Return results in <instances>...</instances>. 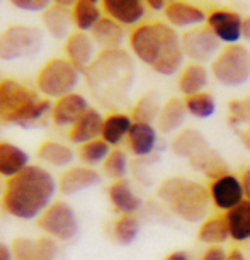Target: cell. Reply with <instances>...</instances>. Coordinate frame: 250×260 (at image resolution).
<instances>
[{"label":"cell","mask_w":250,"mask_h":260,"mask_svg":"<svg viewBox=\"0 0 250 260\" xmlns=\"http://www.w3.org/2000/svg\"><path fill=\"white\" fill-rule=\"evenodd\" d=\"M136 77L133 55L124 48L101 50L92 65L83 72L92 99L104 109H119L128 102Z\"/></svg>","instance_id":"1"},{"label":"cell","mask_w":250,"mask_h":260,"mask_svg":"<svg viewBox=\"0 0 250 260\" xmlns=\"http://www.w3.org/2000/svg\"><path fill=\"white\" fill-rule=\"evenodd\" d=\"M131 55L159 75L172 77L182 72L185 53L177 29L167 22L140 24L131 31Z\"/></svg>","instance_id":"2"},{"label":"cell","mask_w":250,"mask_h":260,"mask_svg":"<svg viewBox=\"0 0 250 260\" xmlns=\"http://www.w3.org/2000/svg\"><path fill=\"white\" fill-rule=\"evenodd\" d=\"M58 180L41 165H29L16 177L6 180L2 192V208L12 218L31 221L38 219L53 203Z\"/></svg>","instance_id":"3"},{"label":"cell","mask_w":250,"mask_h":260,"mask_svg":"<svg viewBox=\"0 0 250 260\" xmlns=\"http://www.w3.org/2000/svg\"><path fill=\"white\" fill-rule=\"evenodd\" d=\"M53 104L31 87L6 78L0 80V119L19 127H34L51 116Z\"/></svg>","instance_id":"4"},{"label":"cell","mask_w":250,"mask_h":260,"mask_svg":"<svg viewBox=\"0 0 250 260\" xmlns=\"http://www.w3.org/2000/svg\"><path fill=\"white\" fill-rule=\"evenodd\" d=\"M157 198L172 214L185 223H199L208 219L211 194L203 184L188 177H169L157 187Z\"/></svg>","instance_id":"5"},{"label":"cell","mask_w":250,"mask_h":260,"mask_svg":"<svg viewBox=\"0 0 250 260\" xmlns=\"http://www.w3.org/2000/svg\"><path fill=\"white\" fill-rule=\"evenodd\" d=\"M80 77L82 73L67 58H51L39 70L36 85L43 97L58 101L75 92L80 83Z\"/></svg>","instance_id":"6"},{"label":"cell","mask_w":250,"mask_h":260,"mask_svg":"<svg viewBox=\"0 0 250 260\" xmlns=\"http://www.w3.org/2000/svg\"><path fill=\"white\" fill-rule=\"evenodd\" d=\"M211 75L225 87H240L250 78V50L245 45H227L209 68Z\"/></svg>","instance_id":"7"},{"label":"cell","mask_w":250,"mask_h":260,"mask_svg":"<svg viewBox=\"0 0 250 260\" xmlns=\"http://www.w3.org/2000/svg\"><path fill=\"white\" fill-rule=\"evenodd\" d=\"M45 43L39 27L14 24L0 32V60L16 61L38 55Z\"/></svg>","instance_id":"8"},{"label":"cell","mask_w":250,"mask_h":260,"mask_svg":"<svg viewBox=\"0 0 250 260\" xmlns=\"http://www.w3.org/2000/svg\"><path fill=\"white\" fill-rule=\"evenodd\" d=\"M38 228L56 242H70L78 235V218L67 201H53L36 219Z\"/></svg>","instance_id":"9"},{"label":"cell","mask_w":250,"mask_h":260,"mask_svg":"<svg viewBox=\"0 0 250 260\" xmlns=\"http://www.w3.org/2000/svg\"><path fill=\"white\" fill-rule=\"evenodd\" d=\"M180 38H182L185 58L193 63H199V65L213 63L218 53L222 51V41L208 26L188 29Z\"/></svg>","instance_id":"10"},{"label":"cell","mask_w":250,"mask_h":260,"mask_svg":"<svg viewBox=\"0 0 250 260\" xmlns=\"http://www.w3.org/2000/svg\"><path fill=\"white\" fill-rule=\"evenodd\" d=\"M14 260H58L60 245L50 237L24 238L17 237L11 243Z\"/></svg>","instance_id":"11"},{"label":"cell","mask_w":250,"mask_h":260,"mask_svg":"<svg viewBox=\"0 0 250 260\" xmlns=\"http://www.w3.org/2000/svg\"><path fill=\"white\" fill-rule=\"evenodd\" d=\"M65 55L67 60L83 75V72L92 65L99 51H97V45L90 32L73 31L65 41Z\"/></svg>","instance_id":"12"},{"label":"cell","mask_w":250,"mask_h":260,"mask_svg":"<svg viewBox=\"0 0 250 260\" xmlns=\"http://www.w3.org/2000/svg\"><path fill=\"white\" fill-rule=\"evenodd\" d=\"M243 17L228 9H214L208 16V26L220 41L225 45H237L242 39Z\"/></svg>","instance_id":"13"},{"label":"cell","mask_w":250,"mask_h":260,"mask_svg":"<svg viewBox=\"0 0 250 260\" xmlns=\"http://www.w3.org/2000/svg\"><path fill=\"white\" fill-rule=\"evenodd\" d=\"M209 194H211L213 204L218 209L227 211V213L245 201L242 180L232 174H227L223 177L213 180L211 187H209Z\"/></svg>","instance_id":"14"},{"label":"cell","mask_w":250,"mask_h":260,"mask_svg":"<svg viewBox=\"0 0 250 260\" xmlns=\"http://www.w3.org/2000/svg\"><path fill=\"white\" fill-rule=\"evenodd\" d=\"M97 184H101V174L87 165L68 167L58 177V190L65 196H75L90 187H96Z\"/></svg>","instance_id":"15"},{"label":"cell","mask_w":250,"mask_h":260,"mask_svg":"<svg viewBox=\"0 0 250 260\" xmlns=\"http://www.w3.org/2000/svg\"><path fill=\"white\" fill-rule=\"evenodd\" d=\"M89 109L90 104L87 101V97L78 94V92H72V94L53 102L51 121L56 126L72 127Z\"/></svg>","instance_id":"16"},{"label":"cell","mask_w":250,"mask_h":260,"mask_svg":"<svg viewBox=\"0 0 250 260\" xmlns=\"http://www.w3.org/2000/svg\"><path fill=\"white\" fill-rule=\"evenodd\" d=\"M164 14L167 22L175 29L199 27L208 21V16H206L203 9L191 2H185V0H177V2L167 4Z\"/></svg>","instance_id":"17"},{"label":"cell","mask_w":250,"mask_h":260,"mask_svg":"<svg viewBox=\"0 0 250 260\" xmlns=\"http://www.w3.org/2000/svg\"><path fill=\"white\" fill-rule=\"evenodd\" d=\"M102 9L107 17L114 19L124 27L136 26L146 14L143 0H102Z\"/></svg>","instance_id":"18"},{"label":"cell","mask_w":250,"mask_h":260,"mask_svg":"<svg viewBox=\"0 0 250 260\" xmlns=\"http://www.w3.org/2000/svg\"><path fill=\"white\" fill-rule=\"evenodd\" d=\"M159 143V129L155 124H146V122H133L131 131L126 138L128 150L138 158L150 156Z\"/></svg>","instance_id":"19"},{"label":"cell","mask_w":250,"mask_h":260,"mask_svg":"<svg viewBox=\"0 0 250 260\" xmlns=\"http://www.w3.org/2000/svg\"><path fill=\"white\" fill-rule=\"evenodd\" d=\"M102 124H104V116L101 114L99 109L90 107V109L70 127L68 138H70L73 145H78V146L89 143V141L99 140L102 135Z\"/></svg>","instance_id":"20"},{"label":"cell","mask_w":250,"mask_h":260,"mask_svg":"<svg viewBox=\"0 0 250 260\" xmlns=\"http://www.w3.org/2000/svg\"><path fill=\"white\" fill-rule=\"evenodd\" d=\"M107 196H109L112 208L121 214H135L143 206V201L135 192L128 179L114 180L107 189Z\"/></svg>","instance_id":"21"},{"label":"cell","mask_w":250,"mask_h":260,"mask_svg":"<svg viewBox=\"0 0 250 260\" xmlns=\"http://www.w3.org/2000/svg\"><path fill=\"white\" fill-rule=\"evenodd\" d=\"M92 39L101 50H117L126 41V27L114 19L104 16L90 31Z\"/></svg>","instance_id":"22"},{"label":"cell","mask_w":250,"mask_h":260,"mask_svg":"<svg viewBox=\"0 0 250 260\" xmlns=\"http://www.w3.org/2000/svg\"><path fill=\"white\" fill-rule=\"evenodd\" d=\"M43 26H45L46 32L51 38L58 39V41H67L70 38V34L73 32L72 29L75 27L72 9L53 4L51 7H48L43 12Z\"/></svg>","instance_id":"23"},{"label":"cell","mask_w":250,"mask_h":260,"mask_svg":"<svg viewBox=\"0 0 250 260\" xmlns=\"http://www.w3.org/2000/svg\"><path fill=\"white\" fill-rule=\"evenodd\" d=\"M29 164V155L21 146L11 141H0V177L9 180L26 170Z\"/></svg>","instance_id":"24"},{"label":"cell","mask_w":250,"mask_h":260,"mask_svg":"<svg viewBox=\"0 0 250 260\" xmlns=\"http://www.w3.org/2000/svg\"><path fill=\"white\" fill-rule=\"evenodd\" d=\"M188 107L185 102L179 97H170L169 101L162 106L160 116L155 122V127L164 135L175 133L180 129V126L185 122V116H188Z\"/></svg>","instance_id":"25"},{"label":"cell","mask_w":250,"mask_h":260,"mask_svg":"<svg viewBox=\"0 0 250 260\" xmlns=\"http://www.w3.org/2000/svg\"><path fill=\"white\" fill-rule=\"evenodd\" d=\"M170 148L177 156L182 158L193 160L196 156L203 155L204 151L211 150L209 148L208 140L204 138L203 133H199L198 129H184L175 136Z\"/></svg>","instance_id":"26"},{"label":"cell","mask_w":250,"mask_h":260,"mask_svg":"<svg viewBox=\"0 0 250 260\" xmlns=\"http://www.w3.org/2000/svg\"><path fill=\"white\" fill-rule=\"evenodd\" d=\"M208 82H209L208 68L204 65H199V63H189L179 73L177 87L179 92L184 97H191L204 92V89L208 87Z\"/></svg>","instance_id":"27"},{"label":"cell","mask_w":250,"mask_h":260,"mask_svg":"<svg viewBox=\"0 0 250 260\" xmlns=\"http://www.w3.org/2000/svg\"><path fill=\"white\" fill-rule=\"evenodd\" d=\"M133 117L124 112L114 111L104 117V124H102V135L101 138L109 143L111 146L121 145L122 141L128 138L131 126H133Z\"/></svg>","instance_id":"28"},{"label":"cell","mask_w":250,"mask_h":260,"mask_svg":"<svg viewBox=\"0 0 250 260\" xmlns=\"http://www.w3.org/2000/svg\"><path fill=\"white\" fill-rule=\"evenodd\" d=\"M72 16L75 31L90 32L96 24L104 17L102 0H78L75 7L72 9Z\"/></svg>","instance_id":"29"},{"label":"cell","mask_w":250,"mask_h":260,"mask_svg":"<svg viewBox=\"0 0 250 260\" xmlns=\"http://www.w3.org/2000/svg\"><path fill=\"white\" fill-rule=\"evenodd\" d=\"M36 156L43 164H46L50 167L67 169V167H70L73 164V160H75V151H73L72 146H68L65 143L48 140L39 145Z\"/></svg>","instance_id":"30"},{"label":"cell","mask_w":250,"mask_h":260,"mask_svg":"<svg viewBox=\"0 0 250 260\" xmlns=\"http://www.w3.org/2000/svg\"><path fill=\"white\" fill-rule=\"evenodd\" d=\"M227 223L230 228V237L235 242H247L250 240V201L245 199L237 208L227 213Z\"/></svg>","instance_id":"31"},{"label":"cell","mask_w":250,"mask_h":260,"mask_svg":"<svg viewBox=\"0 0 250 260\" xmlns=\"http://www.w3.org/2000/svg\"><path fill=\"white\" fill-rule=\"evenodd\" d=\"M198 238L201 243L206 245H223L227 243L230 238V228L227 223V218H222V216H214V218H208L204 219L203 224L199 228Z\"/></svg>","instance_id":"32"},{"label":"cell","mask_w":250,"mask_h":260,"mask_svg":"<svg viewBox=\"0 0 250 260\" xmlns=\"http://www.w3.org/2000/svg\"><path fill=\"white\" fill-rule=\"evenodd\" d=\"M162 106L164 104L160 102L159 94L153 90H150L136 101V104L133 106V111H131V117H133L135 122L155 124L157 119H159V116H160Z\"/></svg>","instance_id":"33"},{"label":"cell","mask_w":250,"mask_h":260,"mask_svg":"<svg viewBox=\"0 0 250 260\" xmlns=\"http://www.w3.org/2000/svg\"><path fill=\"white\" fill-rule=\"evenodd\" d=\"M189 164L193 169L203 172L206 177L216 180L220 177H223V175L228 174V169H227V164L223 161V158L220 156L216 151L213 150H208L204 151L203 155L196 156V158L189 160Z\"/></svg>","instance_id":"34"},{"label":"cell","mask_w":250,"mask_h":260,"mask_svg":"<svg viewBox=\"0 0 250 260\" xmlns=\"http://www.w3.org/2000/svg\"><path fill=\"white\" fill-rule=\"evenodd\" d=\"M111 151H112V146L109 143H106L102 138H99V140L89 141V143L78 146V158H80L82 165L96 169L97 165L104 164Z\"/></svg>","instance_id":"35"},{"label":"cell","mask_w":250,"mask_h":260,"mask_svg":"<svg viewBox=\"0 0 250 260\" xmlns=\"http://www.w3.org/2000/svg\"><path fill=\"white\" fill-rule=\"evenodd\" d=\"M140 235V221L135 214H121L112 226V237L119 245H131Z\"/></svg>","instance_id":"36"},{"label":"cell","mask_w":250,"mask_h":260,"mask_svg":"<svg viewBox=\"0 0 250 260\" xmlns=\"http://www.w3.org/2000/svg\"><path fill=\"white\" fill-rule=\"evenodd\" d=\"M184 102L188 112L196 119H208L216 112V101L209 92H201V94L185 97Z\"/></svg>","instance_id":"37"},{"label":"cell","mask_w":250,"mask_h":260,"mask_svg":"<svg viewBox=\"0 0 250 260\" xmlns=\"http://www.w3.org/2000/svg\"><path fill=\"white\" fill-rule=\"evenodd\" d=\"M228 122L235 133H240L250 126V97L233 99L228 104Z\"/></svg>","instance_id":"38"},{"label":"cell","mask_w":250,"mask_h":260,"mask_svg":"<svg viewBox=\"0 0 250 260\" xmlns=\"http://www.w3.org/2000/svg\"><path fill=\"white\" fill-rule=\"evenodd\" d=\"M128 165L130 164H128V155H126V151H122L119 148H114L109 153V156L106 158L104 164H102V169H104L106 177L114 182V180L126 179Z\"/></svg>","instance_id":"39"},{"label":"cell","mask_w":250,"mask_h":260,"mask_svg":"<svg viewBox=\"0 0 250 260\" xmlns=\"http://www.w3.org/2000/svg\"><path fill=\"white\" fill-rule=\"evenodd\" d=\"M14 7L22 12H45L48 7L53 6V0H9Z\"/></svg>","instance_id":"40"},{"label":"cell","mask_w":250,"mask_h":260,"mask_svg":"<svg viewBox=\"0 0 250 260\" xmlns=\"http://www.w3.org/2000/svg\"><path fill=\"white\" fill-rule=\"evenodd\" d=\"M227 257H228V253H227V250L223 248V245H211V247H208L204 250L201 260H227Z\"/></svg>","instance_id":"41"},{"label":"cell","mask_w":250,"mask_h":260,"mask_svg":"<svg viewBox=\"0 0 250 260\" xmlns=\"http://www.w3.org/2000/svg\"><path fill=\"white\" fill-rule=\"evenodd\" d=\"M143 2L146 4V7H150L155 12H164L167 4H169L167 0H143Z\"/></svg>","instance_id":"42"},{"label":"cell","mask_w":250,"mask_h":260,"mask_svg":"<svg viewBox=\"0 0 250 260\" xmlns=\"http://www.w3.org/2000/svg\"><path fill=\"white\" fill-rule=\"evenodd\" d=\"M242 185H243V192H245V199L250 201V167L245 169L243 175H242Z\"/></svg>","instance_id":"43"},{"label":"cell","mask_w":250,"mask_h":260,"mask_svg":"<svg viewBox=\"0 0 250 260\" xmlns=\"http://www.w3.org/2000/svg\"><path fill=\"white\" fill-rule=\"evenodd\" d=\"M0 260H14V253L11 245L0 242Z\"/></svg>","instance_id":"44"},{"label":"cell","mask_w":250,"mask_h":260,"mask_svg":"<svg viewBox=\"0 0 250 260\" xmlns=\"http://www.w3.org/2000/svg\"><path fill=\"white\" fill-rule=\"evenodd\" d=\"M165 260H193V258H191V255L188 252H184V250H177V252L167 255Z\"/></svg>","instance_id":"45"},{"label":"cell","mask_w":250,"mask_h":260,"mask_svg":"<svg viewBox=\"0 0 250 260\" xmlns=\"http://www.w3.org/2000/svg\"><path fill=\"white\" fill-rule=\"evenodd\" d=\"M242 39L250 43V16L243 17V24H242Z\"/></svg>","instance_id":"46"},{"label":"cell","mask_w":250,"mask_h":260,"mask_svg":"<svg viewBox=\"0 0 250 260\" xmlns=\"http://www.w3.org/2000/svg\"><path fill=\"white\" fill-rule=\"evenodd\" d=\"M227 260H247V257L243 255L242 250H238V248H233L232 252L228 253V257Z\"/></svg>","instance_id":"47"},{"label":"cell","mask_w":250,"mask_h":260,"mask_svg":"<svg viewBox=\"0 0 250 260\" xmlns=\"http://www.w3.org/2000/svg\"><path fill=\"white\" fill-rule=\"evenodd\" d=\"M77 2H78V0H53V4L61 6V7H67V9H73Z\"/></svg>","instance_id":"48"},{"label":"cell","mask_w":250,"mask_h":260,"mask_svg":"<svg viewBox=\"0 0 250 260\" xmlns=\"http://www.w3.org/2000/svg\"><path fill=\"white\" fill-rule=\"evenodd\" d=\"M2 179V177H0ZM4 187H6V182H0V196H2V192H4Z\"/></svg>","instance_id":"49"},{"label":"cell","mask_w":250,"mask_h":260,"mask_svg":"<svg viewBox=\"0 0 250 260\" xmlns=\"http://www.w3.org/2000/svg\"><path fill=\"white\" fill-rule=\"evenodd\" d=\"M2 124H4V121L0 119V133H2Z\"/></svg>","instance_id":"50"},{"label":"cell","mask_w":250,"mask_h":260,"mask_svg":"<svg viewBox=\"0 0 250 260\" xmlns=\"http://www.w3.org/2000/svg\"><path fill=\"white\" fill-rule=\"evenodd\" d=\"M167 2H169V4H172V2H177V0H167Z\"/></svg>","instance_id":"51"},{"label":"cell","mask_w":250,"mask_h":260,"mask_svg":"<svg viewBox=\"0 0 250 260\" xmlns=\"http://www.w3.org/2000/svg\"><path fill=\"white\" fill-rule=\"evenodd\" d=\"M2 2H4V0H0V4H2Z\"/></svg>","instance_id":"52"}]
</instances>
